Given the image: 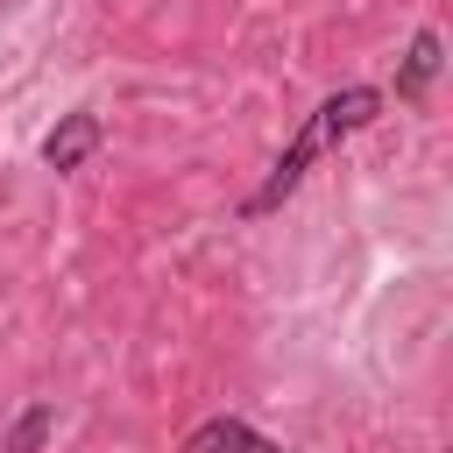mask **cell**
<instances>
[{
  "label": "cell",
  "instance_id": "obj_3",
  "mask_svg": "<svg viewBox=\"0 0 453 453\" xmlns=\"http://www.w3.org/2000/svg\"><path fill=\"white\" fill-rule=\"evenodd\" d=\"M177 453H283V439H269V432H255L248 418H226V411H219V418L191 425Z\"/></svg>",
  "mask_w": 453,
  "mask_h": 453
},
{
  "label": "cell",
  "instance_id": "obj_5",
  "mask_svg": "<svg viewBox=\"0 0 453 453\" xmlns=\"http://www.w3.org/2000/svg\"><path fill=\"white\" fill-rule=\"evenodd\" d=\"M50 432H57V403H50V396H35V403H21V411H14V425L0 432V453H42V446H50Z\"/></svg>",
  "mask_w": 453,
  "mask_h": 453
},
{
  "label": "cell",
  "instance_id": "obj_1",
  "mask_svg": "<svg viewBox=\"0 0 453 453\" xmlns=\"http://www.w3.org/2000/svg\"><path fill=\"white\" fill-rule=\"evenodd\" d=\"M382 106H389V92H382V85H340V92H326V99L304 113V127L283 142V156L262 170V184H255L234 212H241V219H269V212H276V205L311 177V163H319L326 149H340L347 134H361L368 120H382Z\"/></svg>",
  "mask_w": 453,
  "mask_h": 453
},
{
  "label": "cell",
  "instance_id": "obj_2",
  "mask_svg": "<svg viewBox=\"0 0 453 453\" xmlns=\"http://www.w3.org/2000/svg\"><path fill=\"white\" fill-rule=\"evenodd\" d=\"M99 142H106V120L92 113V106H71L50 134H42V170H57V177H71V170H85L92 156H99Z\"/></svg>",
  "mask_w": 453,
  "mask_h": 453
},
{
  "label": "cell",
  "instance_id": "obj_4",
  "mask_svg": "<svg viewBox=\"0 0 453 453\" xmlns=\"http://www.w3.org/2000/svg\"><path fill=\"white\" fill-rule=\"evenodd\" d=\"M439 64H446V42H439V28H418V35H411V50H403V64H396V99H403V106H418V99L432 92Z\"/></svg>",
  "mask_w": 453,
  "mask_h": 453
}]
</instances>
